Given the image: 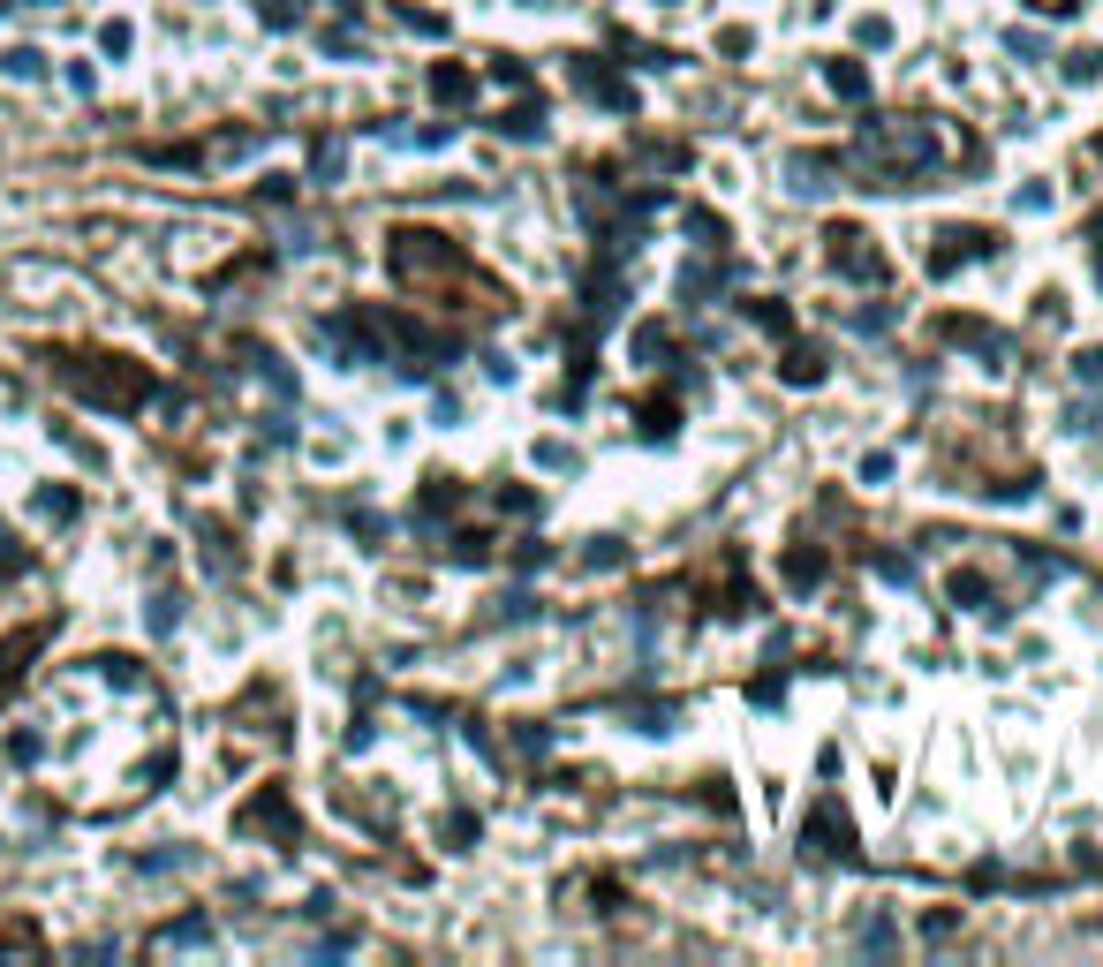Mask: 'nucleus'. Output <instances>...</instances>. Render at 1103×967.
<instances>
[{"label":"nucleus","instance_id":"nucleus-1","mask_svg":"<svg viewBox=\"0 0 1103 967\" xmlns=\"http://www.w3.org/2000/svg\"><path fill=\"white\" fill-rule=\"evenodd\" d=\"M809 832L824 839V854H847V847H854V824H847V809H839V801H816Z\"/></svg>","mask_w":1103,"mask_h":967},{"label":"nucleus","instance_id":"nucleus-2","mask_svg":"<svg viewBox=\"0 0 1103 967\" xmlns=\"http://www.w3.org/2000/svg\"><path fill=\"white\" fill-rule=\"evenodd\" d=\"M824 84H832L839 99H862V91H869V76H862L854 61H824Z\"/></svg>","mask_w":1103,"mask_h":967},{"label":"nucleus","instance_id":"nucleus-3","mask_svg":"<svg viewBox=\"0 0 1103 967\" xmlns=\"http://www.w3.org/2000/svg\"><path fill=\"white\" fill-rule=\"evenodd\" d=\"M431 84H439V99H469V76H461V68H439Z\"/></svg>","mask_w":1103,"mask_h":967},{"label":"nucleus","instance_id":"nucleus-4","mask_svg":"<svg viewBox=\"0 0 1103 967\" xmlns=\"http://www.w3.org/2000/svg\"><path fill=\"white\" fill-rule=\"evenodd\" d=\"M1036 8H1073V0H1036Z\"/></svg>","mask_w":1103,"mask_h":967}]
</instances>
